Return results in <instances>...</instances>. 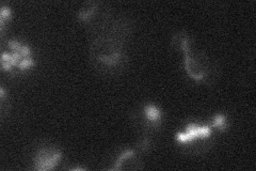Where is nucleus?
I'll list each match as a JSON object with an SVG mask.
<instances>
[{
    "mask_svg": "<svg viewBox=\"0 0 256 171\" xmlns=\"http://www.w3.org/2000/svg\"><path fill=\"white\" fill-rule=\"evenodd\" d=\"M97 6H98L97 2H87L84 8L80 9V11L78 12L77 18L79 21H83L85 23L91 21L93 15L95 14L97 11Z\"/></svg>",
    "mask_w": 256,
    "mask_h": 171,
    "instance_id": "6",
    "label": "nucleus"
},
{
    "mask_svg": "<svg viewBox=\"0 0 256 171\" xmlns=\"http://www.w3.org/2000/svg\"><path fill=\"white\" fill-rule=\"evenodd\" d=\"M61 152L56 149L44 148L39 151L35 159V168L39 171H47L52 168L58 164Z\"/></svg>",
    "mask_w": 256,
    "mask_h": 171,
    "instance_id": "3",
    "label": "nucleus"
},
{
    "mask_svg": "<svg viewBox=\"0 0 256 171\" xmlns=\"http://www.w3.org/2000/svg\"><path fill=\"white\" fill-rule=\"evenodd\" d=\"M144 118L146 127L158 128L161 123V111L155 105H146L144 108Z\"/></svg>",
    "mask_w": 256,
    "mask_h": 171,
    "instance_id": "5",
    "label": "nucleus"
},
{
    "mask_svg": "<svg viewBox=\"0 0 256 171\" xmlns=\"http://www.w3.org/2000/svg\"><path fill=\"white\" fill-rule=\"evenodd\" d=\"M93 57L108 68L120 67L123 61L122 43L114 37H100L93 43Z\"/></svg>",
    "mask_w": 256,
    "mask_h": 171,
    "instance_id": "2",
    "label": "nucleus"
},
{
    "mask_svg": "<svg viewBox=\"0 0 256 171\" xmlns=\"http://www.w3.org/2000/svg\"><path fill=\"white\" fill-rule=\"evenodd\" d=\"M212 135V128L210 126L200 127L194 123H190L187 127L185 133L176 135V140L181 143L192 142L197 139H207Z\"/></svg>",
    "mask_w": 256,
    "mask_h": 171,
    "instance_id": "4",
    "label": "nucleus"
},
{
    "mask_svg": "<svg viewBox=\"0 0 256 171\" xmlns=\"http://www.w3.org/2000/svg\"><path fill=\"white\" fill-rule=\"evenodd\" d=\"M172 45L174 48L181 49L185 54V68L188 75L193 81H203L208 74V60L203 52H194L191 48V40L186 32L175 35Z\"/></svg>",
    "mask_w": 256,
    "mask_h": 171,
    "instance_id": "1",
    "label": "nucleus"
},
{
    "mask_svg": "<svg viewBox=\"0 0 256 171\" xmlns=\"http://www.w3.org/2000/svg\"><path fill=\"white\" fill-rule=\"evenodd\" d=\"M33 64H35V62H33V60H32V58H31V57H29V58H25L24 60H23L21 63H19L18 69L21 70V71H24V70H26V69H28V68L32 67Z\"/></svg>",
    "mask_w": 256,
    "mask_h": 171,
    "instance_id": "9",
    "label": "nucleus"
},
{
    "mask_svg": "<svg viewBox=\"0 0 256 171\" xmlns=\"http://www.w3.org/2000/svg\"><path fill=\"white\" fill-rule=\"evenodd\" d=\"M210 127H211L212 128H218L220 130L224 131V130L227 128V123H226L225 117H224L223 115H221V114L217 115V116H215V117L213 118V122L210 124Z\"/></svg>",
    "mask_w": 256,
    "mask_h": 171,
    "instance_id": "7",
    "label": "nucleus"
},
{
    "mask_svg": "<svg viewBox=\"0 0 256 171\" xmlns=\"http://www.w3.org/2000/svg\"><path fill=\"white\" fill-rule=\"evenodd\" d=\"M11 17V11L8 8V6H2L1 8V13H0V28H1V31H3V27H4V21Z\"/></svg>",
    "mask_w": 256,
    "mask_h": 171,
    "instance_id": "8",
    "label": "nucleus"
},
{
    "mask_svg": "<svg viewBox=\"0 0 256 171\" xmlns=\"http://www.w3.org/2000/svg\"><path fill=\"white\" fill-rule=\"evenodd\" d=\"M149 147H150V140L147 137H144L143 139H141V141L138 144V148L140 149L141 152H145V151L149 149Z\"/></svg>",
    "mask_w": 256,
    "mask_h": 171,
    "instance_id": "10",
    "label": "nucleus"
}]
</instances>
